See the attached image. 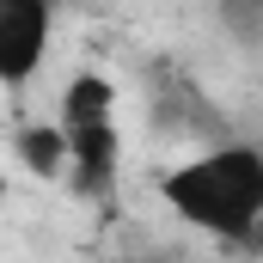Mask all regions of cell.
<instances>
[{
	"mask_svg": "<svg viewBox=\"0 0 263 263\" xmlns=\"http://www.w3.org/2000/svg\"><path fill=\"white\" fill-rule=\"evenodd\" d=\"M159 196L172 202L178 220L245 245L257 214H263V153L257 147H214V153L190 159V165H178L159 184Z\"/></svg>",
	"mask_w": 263,
	"mask_h": 263,
	"instance_id": "6da1fadb",
	"label": "cell"
},
{
	"mask_svg": "<svg viewBox=\"0 0 263 263\" xmlns=\"http://www.w3.org/2000/svg\"><path fill=\"white\" fill-rule=\"evenodd\" d=\"M55 37V6L49 0H0V86H25Z\"/></svg>",
	"mask_w": 263,
	"mask_h": 263,
	"instance_id": "7a4b0ae2",
	"label": "cell"
},
{
	"mask_svg": "<svg viewBox=\"0 0 263 263\" xmlns=\"http://www.w3.org/2000/svg\"><path fill=\"white\" fill-rule=\"evenodd\" d=\"M67 129V172H73V190L80 196H104L110 178H117V117H80V123H62Z\"/></svg>",
	"mask_w": 263,
	"mask_h": 263,
	"instance_id": "3957f363",
	"label": "cell"
},
{
	"mask_svg": "<svg viewBox=\"0 0 263 263\" xmlns=\"http://www.w3.org/2000/svg\"><path fill=\"white\" fill-rule=\"evenodd\" d=\"M18 159L37 178H62L67 172V129L62 123H25L18 129Z\"/></svg>",
	"mask_w": 263,
	"mask_h": 263,
	"instance_id": "277c9868",
	"label": "cell"
},
{
	"mask_svg": "<svg viewBox=\"0 0 263 263\" xmlns=\"http://www.w3.org/2000/svg\"><path fill=\"white\" fill-rule=\"evenodd\" d=\"M0 196H6V178H0Z\"/></svg>",
	"mask_w": 263,
	"mask_h": 263,
	"instance_id": "5b68a950",
	"label": "cell"
},
{
	"mask_svg": "<svg viewBox=\"0 0 263 263\" xmlns=\"http://www.w3.org/2000/svg\"><path fill=\"white\" fill-rule=\"evenodd\" d=\"M251 6H257V12H263V0H251Z\"/></svg>",
	"mask_w": 263,
	"mask_h": 263,
	"instance_id": "8992f818",
	"label": "cell"
}]
</instances>
